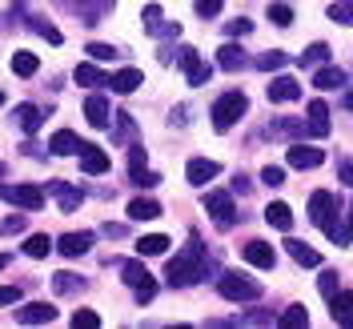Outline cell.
Returning <instances> with one entry per match:
<instances>
[{
  "label": "cell",
  "mask_w": 353,
  "mask_h": 329,
  "mask_svg": "<svg viewBox=\"0 0 353 329\" xmlns=\"http://www.w3.org/2000/svg\"><path fill=\"white\" fill-rule=\"evenodd\" d=\"M209 269H213V261H209V253H205L201 237H189V245L176 253L173 261H169L165 281H169L173 289H189V286H197V281H205V277H209Z\"/></svg>",
  "instance_id": "obj_1"
},
{
  "label": "cell",
  "mask_w": 353,
  "mask_h": 329,
  "mask_svg": "<svg viewBox=\"0 0 353 329\" xmlns=\"http://www.w3.org/2000/svg\"><path fill=\"white\" fill-rule=\"evenodd\" d=\"M309 221H313L317 229H325V237H330L333 245L353 241L350 229L341 225V197H337V193H330V189H317V193L309 197Z\"/></svg>",
  "instance_id": "obj_2"
},
{
  "label": "cell",
  "mask_w": 353,
  "mask_h": 329,
  "mask_svg": "<svg viewBox=\"0 0 353 329\" xmlns=\"http://www.w3.org/2000/svg\"><path fill=\"white\" fill-rule=\"evenodd\" d=\"M245 109H249V97H245L241 88H233V92L217 97V101H213V129H217V132H229V129H233V125L245 117Z\"/></svg>",
  "instance_id": "obj_3"
},
{
  "label": "cell",
  "mask_w": 353,
  "mask_h": 329,
  "mask_svg": "<svg viewBox=\"0 0 353 329\" xmlns=\"http://www.w3.org/2000/svg\"><path fill=\"white\" fill-rule=\"evenodd\" d=\"M117 265H121V281H125V286H132L137 301H141V306H145V301H153V297H157L153 273H149L141 261H117Z\"/></svg>",
  "instance_id": "obj_4"
},
{
  "label": "cell",
  "mask_w": 353,
  "mask_h": 329,
  "mask_svg": "<svg viewBox=\"0 0 353 329\" xmlns=\"http://www.w3.org/2000/svg\"><path fill=\"white\" fill-rule=\"evenodd\" d=\"M217 293L225 301H257V297H261V286H257L253 277H241V273H221Z\"/></svg>",
  "instance_id": "obj_5"
},
{
  "label": "cell",
  "mask_w": 353,
  "mask_h": 329,
  "mask_svg": "<svg viewBox=\"0 0 353 329\" xmlns=\"http://www.w3.org/2000/svg\"><path fill=\"white\" fill-rule=\"evenodd\" d=\"M205 213L213 217L217 229H233V225H237V205H233V197H229L225 189H209V193H205Z\"/></svg>",
  "instance_id": "obj_6"
},
{
  "label": "cell",
  "mask_w": 353,
  "mask_h": 329,
  "mask_svg": "<svg viewBox=\"0 0 353 329\" xmlns=\"http://www.w3.org/2000/svg\"><path fill=\"white\" fill-rule=\"evenodd\" d=\"M0 201H8V205H17V209H28V213H37L44 205V189L37 185H8V181H0Z\"/></svg>",
  "instance_id": "obj_7"
},
{
  "label": "cell",
  "mask_w": 353,
  "mask_h": 329,
  "mask_svg": "<svg viewBox=\"0 0 353 329\" xmlns=\"http://www.w3.org/2000/svg\"><path fill=\"white\" fill-rule=\"evenodd\" d=\"M61 8H72L81 24H101V17H109L117 8V0H57Z\"/></svg>",
  "instance_id": "obj_8"
},
{
  "label": "cell",
  "mask_w": 353,
  "mask_h": 329,
  "mask_svg": "<svg viewBox=\"0 0 353 329\" xmlns=\"http://www.w3.org/2000/svg\"><path fill=\"white\" fill-rule=\"evenodd\" d=\"M176 61H181V68H185L189 85H205V81L213 77V68H209V65H201V57H197V48H193V44L176 48Z\"/></svg>",
  "instance_id": "obj_9"
},
{
  "label": "cell",
  "mask_w": 353,
  "mask_h": 329,
  "mask_svg": "<svg viewBox=\"0 0 353 329\" xmlns=\"http://www.w3.org/2000/svg\"><path fill=\"white\" fill-rule=\"evenodd\" d=\"M12 317H17V326H52L57 309L48 306V301H28L24 309H12Z\"/></svg>",
  "instance_id": "obj_10"
},
{
  "label": "cell",
  "mask_w": 353,
  "mask_h": 329,
  "mask_svg": "<svg viewBox=\"0 0 353 329\" xmlns=\"http://www.w3.org/2000/svg\"><path fill=\"white\" fill-rule=\"evenodd\" d=\"M213 177H221V165H217V161H209V157H193V161L185 165V181H189V185H197V189H205Z\"/></svg>",
  "instance_id": "obj_11"
},
{
  "label": "cell",
  "mask_w": 353,
  "mask_h": 329,
  "mask_svg": "<svg viewBox=\"0 0 353 329\" xmlns=\"http://www.w3.org/2000/svg\"><path fill=\"white\" fill-rule=\"evenodd\" d=\"M81 173L88 177H101V173H109V153L101 149V145H81Z\"/></svg>",
  "instance_id": "obj_12"
},
{
  "label": "cell",
  "mask_w": 353,
  "mask_h": 329,
  "mask_svg": "<svg viewBox=\"0 0 353 329\" xmlns=\"http://www.w3.org/2000/svg\"><path fill=\"white\" fill-rule=\"evenodd\" d=\"M241 257L253 265V269H273V265H277V249L265 245V241H249V245H241Z\"/></svg>",
  "instance_id": "obj_13"
},
{
  "label": "cell",
  "mask_w": 353,
  "mask_h": 329,
  "mask_svg": "<svg viewBox=\"0 0 353 329\" xmlns=\"http://www.w3.org/2000/svg\"><path fill=\"white\" fill-rule=\"evenodd\" d=\"M265 97L273 105H289V101H301V85L293 77H273V85L265 88Z\"/></svg>",
  "instance_id": "obj_14"
},
{
  "label": "cell",
  "mask_w": 353,
  "mask_h": 329,
  "mask_svg": "<svg viewBox=\"0 0 353 329\" xmlns=\"http://www.w3.org/2000/svg\"><path fill=\"white\" fill-rule=\"evenodd\" d=\"M48 193H57L61 213H77L81 201H85V189H77V185H68V181H48Z\"/></svg>",
  "instance_id": "obj_15"
},
{
  "label": "cell",
  "mask_w": 353,
  "mask_h": 329,
  "mask_svg": "<svg viewBox=\"0 0 353 329\" xmlns=\"http://www.w3.org/2000/svg\"><path fill=\"white\" fill-rule=\"evenodd\" d=\"M85 117H88V125H92V129H109L112 121V112H109V101H105V92H92V97H88L85 101Z\"/></svg>",
  "instance_id": "obj_16"
},
{
  "label": "cell",
  "mask_w": 353,
  "mask_h": 329,
  "mask_svg": "<svg viewBox=\"0 0 353 329\" xmlns=\"http://www.w3.org/2000/svg\"><path fill=\"white\" fill-rule=\"evenodd\" d=\"M88 249H92V233H65L57 241V253L61 257H85Z\"/></svg>",
  "instance_id": "obj_17"
},
{
  "label": "cell",
  "mask_w": 353,
  "mask_h": 329,
  "mask_svg": "<svg viewBox=\"0 0 353 329\" xmlns=\"http://www.w3.org/2000/svg\"><path fill=\"white\" fill-rule=\"evenodd\" d=\"M309 121H305V125H309V132H313V137H330V129H333V125H330V105H325V101H309Z\"/></svg>",
  "instance_id": "obj_18"
},
{
  "label": "cell",
  "mask_w": 353,
  "mask_h": 329,
  "mask_svg": "<svg viewBox=\"0 0 353 329\" xmlns=\"http://www.w3.org/2000/svg\"><path fill=\"white\" fill-rule=\"evenodd\" d=\"M325 161L321 149H313V145H289V165L293 169H317Z\"/></svg>",
  "instance_id": "obj_19"
},
{
  "label": "cell",
  "mask_w": 353,
  "mask_h": 329,
  "mask_svg": "<svg viewBox=\"0 0 353 329\" xmlns=\"http://www.w3.org/2000/svg\"><path fill=\"white\" fill-rule=\"evenodd\" d=\"M217 65L225 68V72H241V68L249 65V57H245L241 44H221L217 48Z\"/></svg>",
  "instance_id": "obj_20"
},
{
  "label": "cell",
  "mask_w": 353,
  "mask_h": 329,
  "mask_svg": "<svg viewBox=\"0 0 353 329\" xmlns=\"http://www.w3.org/2000/svg\"><path fill=\"white\" fill-rule=\"evenodd\" d=\"M81 145H85V141H81V137H77L72 129L52 132V141H48V149H52L57 157H72V153H81Z\"/></svg>",
  "instance_id": "obj_21"
},
{
  "label": "cell",
  "mask_w": 353,
  "mask_h": 329,
  "mask_svg": "<svg viewBox=\"0 0 353 329\" xmlns=\"http://www.w3.org/2000/svg\"><path fill=\"white\" fill-rule=\"evenodd\" d=\"M137 85H145V77H141L137 68H121V72H112V77H109V88H112V92H121V97L137 92Z\"/></svg>",
  "instance_id": "obj_22"
},
{
  "label": "cell",
  "mask_w": 353,
  "mask_h": 329,
  "mask_svg": "<svg viewBox=\"0 0 353 329\" xmlns=\"http://www.w3.org/2000/svg\"><path fill=\"white\" fill-rule=\"evenodd\" d=\"M330 317L337 326H353V293H333L330 297Z\"/></svg>",
  "instance_id": "obj_23"
},
{
  "label": "cell",
  "mask_w": 353,
  "mask_h": 329,
  "mask_svg": "<svg viewBox=\"0 0 353 329\" xmlns=\"http://www.w3.org/2000/svg\"><path fill=\"white\" fill-rule=\"evenodd\" d=\"M285 249H289V257H293L297 265H305V269H317V265H321V253H317V249H309L305 241H293V237H289Z\"/></svg>",
  "instance_id": "obj_24"
},
{
  "label": "cell",
  "mask_w": 353,
  "mask_h": 329,
  "mask_svg": "<svg viewBox=\"0 0 353 329\" xmlns=\"http://www.w3.org/2000/svg\"><path fill=\"white\" fill-rule=\"evenodd\" d=\"M265 221H269L273 229H281V233H289V229H293V209H289L285 201H273V205L265 209Z\"/></svg>",
  "instance_id": "obj_25"
},
{
  "label": "cell",
  "mask_w": 353,
  "mask_h": 329,
  "mask_svg": "<svg viewBox=\"0 0 353 329\" xmlns=\"http://www.w3.org/2000/svg\"><path fill=\"white\" fill-rule=\"evenodd\" d=\"M313 85H317V88H341V85H345V68L321 65L317 72H313Z\"/></svg>",
  "instance_id": "obj_26"
},
{
  "label": "cell",
  "mask_w": 353,
  "mask_h": 329,
  "mask_svg": "<svg viewBox=\"0 0 353 329\" xmlns=\"http://www.w3.org/2000/svg\"><path fill=\"white\" fill-rule=\"evenodd\" d=\"M129 217L132 221H157L161 217V205L153 197H137V201H129Z\"/></svg>",
  "instance_id": "obj_27"
},
{
  "label": "cell",
  "mask_w": 353,
  "mask_h": 329,
  "mask_svg": "<svg viewBox=\"0 0 353 329\" xmlns=\"http://www.w3.org/2000/svg\"><path fill=\"white\" fill-rule=\"evenodd\" d=\"M277 317H273V309H249V313H237V317H229L225 326H273Z\"/></svg>",
  "instance_id": "obj_28"
},
{
  "label": "cell",
  "mask_w": 353,
  "mask_h": 329,
  "mask_svg": "<svg viewBox=\"0 0 353 329\" xmlns=\"http://www.w3.org/2000/svg\"><path fill=\"white\" fill-rule=\"evenodd\" d=\"M137 253L141 257H161V253H169V237L165 233H149V237L137 241Z\"/></svg>",
  "instance_id": "obj_29"
},
{
  "label": "cell",
  "mask_w": 353,
  "mask_h": 329,
  "mask_svg": "<svg viewBox=\"0 0 353 329\" xmlns=\"http://www.w3.org/2000/svg\"><path fill=\"white\" fill-rule=\"evenodd\" d=\"M72 77H77V85H88V88H109V77H105V72H101L97 65H77V72H72Z\"/></svg>",
  "instance_id": "obj_30"
},
{
  "label": "cell",
  "mask_w": 353,
  "mask_h": 329,
  "mask_svg": "<svg viewBox=\"0 0 353 329\" xmlns=\"http://www.w3.org/2000/svg\"><path fill=\"white\" fill-rule=\"evenodd\" d=\"M309 125L305 121H297V117H277L273 125H269V137H301Z\"/></svg>",
  "instance_id": "obj_31"
},
{
  "label": "cell",
  "mask_w": 353,
  "mask_h": 329,
  "mask_svg": "<svg viewBox=\"0 0 353 329\" xmlns=\"http://www.w3.org/2000/svg\"><path fill=\"white\" fill-rule=\"evenodd\" d=\"M41 121H44V112L37 109V105H28V101L17 105V125H21L24 132H37V129H41Z\"/></svg>",
  "instance_id": "obj_32"
},
{
  "label": "cell",
  "mask_w": 353,
  "mask_h": 329,
  "mask_svg": "<svg viewBox=\"0 0 353 329\" xmlns=\"http://www.w3.org/2000/svg\"><path fill=\"white\" fill-rule=\"evenodd\" d=\"M24 21H28V28H32L37 37H44L48 44H61V41H65V37H61V28H57L52 21H44V17H24Z\"/></svg>",
  "instance_id": "obj_33"
},
{
  "label": "cell",
  "mask_w": 353,
  "mask_h": 329,
  "mask_svg": "<svg viewBox=\"0 0 353 329\" xmlns=\"http://www.w3.org/2000/svg\"><path fill=\"white\" fill-rule=\"evenodd\" d=\"M325 61H330V44H325V41L309 44L305 52H301V68H313V65H325Z\"/></svg>",
  "instance_id": "obj_34"
},
{
  "label": "cell",
  "mask_w": 353,
  "mask_h": 329,
  "mask_svg": "<svg viewBox=\"0 0 353 329\" xmlns=\"http://www.w3.org/2000/svg\"><path fill=\"white\" fill-rule=\"evenodd\" d=\"M277 326H285V329H301L309 326V309L305 306H289L281 317H277Z\"/></svg>",
  "instance_id": "obj_35"
},
{
  "label": "cell",
  "mask_w": 353,
  "mask_h": 329,
  "mask_svg": "<svg viewBox=\"0 0 353 329\" xmlns=\"http://www.w3.org/2000/svg\"><path fill=\"white\" fill-rule=\"evenodd\" d=\"M141 21H145V32H149V37H157V32L165 28V12H161V4H145Z\"/></svg>",
  "instance_id": "obj_36"
},
{
  "label": "cell",
  "mask_w": 353,
  "mask_h": 329,
  "mask_svg": "<svg viewBox=\"0 0 353 329\" xmlns=\"http://www.w3.org/2000/svg\"><path fill=\"white\" fill-rule=\"evenodd\" d=\"M37 68H41V61H37L32 52H17V57H12V72H17V77H37Z\"/></svg>",
  "instance_id": "obj_37"
},
{
  "label": "cell",
  "mask_w": 353,
  "mask_h": 329,
  "mask_svg": "<svg viewBox=\"0 0 353 329\" xmlns=\"http://www.w3.org/2000/svg\"><path fill=\"white\" fill-rule=\"evenodd\" d=\"M48 249H57V245L48 241V233H32V237L24 241V253H28V257H48Z\"/></svg>",
  "instance_id": "obj_38"
},
{
  "label": "cell",
  "mask_w": 353,
  "mask_h": 329,
  "mask_svg": "<svg viewBox=\"0 0 353 329\" xmlns=\"http://www.w3.org/2000/svg\"><path fill=\"white\" fill-rule=\"evenodd\" d=\"M285 65H289V57L281 52V48H273V52L257 57V68H261V72H277V68H285Z\"/></svg>",
  "instance_id": "obj_39"
},
{
  "label": "cell",
  "mask_w": 353,
  "mask_h": 329,
  "mask_svg": "<svg viewBox=\"0 0 353 329\" xmlns=\"http://www.w3.org/2000/svg\"><path fill=\"white\" fill-rule=\"evenodd\" d=\"M330 21L350 24V28H353V0H333V4H330Z\"/></svg>",
  "instance_id": "obj_40"
},
{
  "label": "cell",
  "mask_w": 353,
  "mask_h": 329,
  "mask_svg": "<svg viewBox=\"0 0 353 329\" xmlns=\"http://www.w3.org/2000/svg\"><path fill=\"white\" fill-rule=\"evenodd\" d=\"M269 21L277 24V28H289V24H293V8L281 4V0H273V4H269Z\"/></svg>",
  "instance_id": "obj_41"
},
{
  "label": "cell",
  "mask_w": 353,
  "mask_h": 329,
  "mask_svg": "<svg viewBox=\"0 0 353 329\" xmlns=\"http://www.w3.org/2000/svg\"><path fill=\"white\" fill-rule=\"evenodd\" d=\"M52 289L57 293H77L81 289V277L77 273H52Z\"/></svg>",
  "instance_id": "obj_42"
},
{
  "label": "cell",
  "mask_w": 353,
  "mask_h": 329,
  "mask_svg": "<svg viewBox=\"0 0 353 329\" xmlns=\"http://www.w3.org/2000/svg\"><path fill=\"white\" fill-rule=\"evenodd\" d=\"M72 329H101V317L92 309H77L72 313Z\"/></svg>",
  "instance_id": "obj_43"
},
{
  "label": "cell",
  "mask_w": 353,
  "mask_h": 329,
  "mask_svg": "<svg viewBox=\"0 0 353 329\" xmlns=\"http://www.w3.org/2000/svg\"><path fill=\"white\" fill-rule=\"evenodd\" d=\"M132 185H141V189H157V185H161V173H153V169H132Z\"/></svg>",
  "instance_id": "obj_44"
},
{
  "label": "cell",
  "mask_w": 353,
  "mask_h": 329,
  "mask_svg": "<svg viewBox=\"0 0 353 329\" xmlns=\"http://www.w3.org/2000/svg\"><path fill=\"white\" fill-rule=\"evenodd\" d=\"M85 52L92 57V61H97V65H105V61H112V57H121V52H117L112 44H88Z\"/></svg>",
  "instance_id": "obj_45"
},
{
  "label": "cell",
  "mask_w": 353,
  "mask_h": 329,
  "mask_svg": "<svg viewBox=\"0 0 353 329\" xmlns=\"http://www.w3.org/2000/svg\"><path fill=\"white\" fill-rule=\"evenodd\" d=\"M261 181L269 185V189H277V185H285V169H281V165H265Z\"/></svg>",
  "instance_id": "obj_46"
},
{
  "label": "cell",
  "mask_w": 353,
  "mask_h": 329,
  "mask_svg": "<svg viewBox=\"0 0 353 329\" xmlns=\"http://www.w3.org/2000/svg\"><path fill=\"white\" fill-rule=\"evenodd\" d=\"M317 289H321V297H333V293H337V273L325 269V273H321V281H317Z\"/></svg>",
  "instance_id": "obj_47"
},
{
  "label": "cell",
  "mask_w": 353,
  "mask_h": 329,
  "mask_svg": "<svg viewBox=\"0 0 353 329\" xmlns=\"http://www.w3.org/2000/svg\"><path fill=\"white\" fill-rule=\"evenodd\" d=\"M132 129H137V125H132V117H129V112H117V141L132 137Z\"/></svg>",
  "instance_id": "obj_48"
},
{
  "label": "cell",
  "mask_w": 353,
  "mask_h": 329,
  "mask_svg": "<svg viewBox=\"0 0 353 329\" xmlns=\"http://www.w3.org/2000/svg\"><path fill=\"white\" fill-rule=\"evenodd\" d=\"M0 233H4V237L24 233V217H21V213H17V217H4V221H0Z\"/></svg>",
  "instance_id": "obj_49"
},
{
  "label": "cell",
  "mask_w": 353,
  "mask_h": 329,
  "mask_svg": "<svg viewBox=\"0 0 353 329\" xmlns=\"http://www.w3.org/2000/svg\"><path fill=\"white\" fill-rule=\"evenodd\" d=\"M225 32H229V37H249V32H253V21H245V17L241 21H229L225 24Z\"/></svg>",
  "instance_id": "obj_50"
},
{
  "label": "cell",
  "mask_w": 353,
  "mask_h": 329,
  "mask_svg": "<svg viewBox=\"0 0 353 329\" xmlns=\"http://www.w3.org/2000/svg\"><path fill=\"white\" fill-rule=\"evenodd\" d=\"M221 12V0H197V17H205V21H213Z\"/></svg>",
  "instance_id": "obj_51"
},
{
  "label": "cell",
  "mask_w": 353,
  "mask_h": 329,
  "mask_svg": "<svg viewBox=\"0 0 353 329\" xmlns=\"http://www.w3.org/2000/svg\"><path fill=\"white\" fill-rule=\"evenodd\" d=\"M21 301V286H0V306H17Z\"/></svg>",
  "instance_id": "obj_52"
},
{
  "label": "cell",
  "mask_w": 353,
  "mask_h": 329,
  "mask_svg": "<svg viewBox=\"0 0 353 329\" xmlns=\"http://www.w3.org/2000/svg\"><path fill=\"white\" fill-rule=\"evenodd\" d=\"M129 169H145V145H132L129 149Z\"/></svg>",
  "instance_id": "obj_53"
},
{
  "label": "cell",
  "mask_w": 353,
  "mask_h": 329,
  "mask_svg": "<svg viewBox=\"0 0 353 329\" xmlns=\"http://www.w3.org/2000/svg\"><path fill=\"white\" fill-rule=\"evenodd\" d=\"M101 233H105V237H125V233H129V229H125V225H105V229H101Z\"/></svg>",
  "instance_id": "obj_54"
},
{
  "label": "cell",
  "mask_w": 353,
  "mask_h": 329,
  "mask_svg": "<svg viewBox=\"0 0 353 329\" xmlns=\"http://www.w3.org/2000/svg\"><path fill=\"white\" fill-rule=\"evenodd\" d=\"M249 189H253V185H249V181H245V177H237V181H233V193H241V197H245V193H249Z\"/></svg>",
  "instance_id": "obj_55"
},
{
  "label": "cell",
  "mask_w": 353,
  "mask_h": 329,
  "mask_svg": "<svg viewBox=\"0 0 353 329\" xmlns=\"http://www.w3.org/2000/svg\"><path fill=\"white\" fill-rule=\"evenodd\" d=\"M185 112H189V109H185V105H176V109H173V125H185V121H189Z\"/></svg>",
  "instance_id": "obj_56"
},
{
  "label": "cell",
  "mask_w": 353,
  "mask_h": 329,
  "mask_svg": "<svg viewBox=\"0 0 353 329\" xmlns=\"http://www.w3.org/2000/svg\"><path fill=\"white\" fill-rule=\"evenodd\" d=\"M341 181H350V185H353V165H350V161L341 165Z\"/></svg>",
  "instance_id": "obj_57"
},
{
  "label": "cell",
  "mask_w": 353,
  "mask_h": 329,
  "mask_svg": "<svg viewBox=\"0 0 353 329\" xmlns=\"http://www.w3.org/2000/svg\"><path fill=\"white\" fill-rule=\"evenodd\" d=\"M8 261H12V257H8V253H0V269H8Z\"/></svg>",
  "instance_id": "obj_58"
},
{
  "label": "cell",
  "mask_w": 353,
  "mask_h": 329,
  "mask_svg": "<svg viewBox=\"0 0 353 329\" xmlns=\"http://www.w3.org/2000/svg\"><path fill=\"white\" fill-rule=\"evenodd\" d=\"M345 109H353V88L345 92Z\"/></svg>",
  "instance_id": "obj_59"
},
{
  "label": "cell",
  "mask_w": 353,
  "mask_h": 329,
  "mask_svg": "<svg viewBox=\"0 0 353 329\" xmlns=\"http://www.w3.org/2000/svg\"><path fill=\"white\" fill-rule=\"evenodd\" d=\"M345 229H350V237H353V213H350V225H345Z\"/></svg>",
  "instance_id": "obj_60"
},
{
  "label": "cell",
  "mask_w": 353,
  "mask_h": 329,
  "mask_svg": "<svg viewBox=\"0 0 353 329\" xmlns=\"http://www.w3.org/2000/svg\"><path fill=\"white\" fill-rule=\"evenodd\" d=\"M0 105H4V92H0Z\"/></svg>",
  "instance_id": "obj_61"
}]
</instances>
